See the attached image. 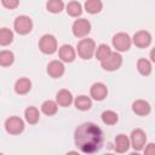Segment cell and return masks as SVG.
<instances>
[{"label":"cell","instance_id":"cell-11","mask_svg":"<svg viewBox=\"0 0 155 155\" xmlns=\"http://www.w3.org/2000/svg\"><path fill=\"white\" fill-rule=\"evenodd\" d=\"M90 94L94 101H103L108 96V87L103 82H94L90 88Z\"/></svg>","mask_w":155,"mask_h":155},{"label":"cell","instance_id":"cell-6","mask_svg":"<svg viewBox=\"0 0 155 155\" xmlns=\"http://www.w3.org/2000/svg\"><path fill=\"white\" fill-rule=\"evenodd\" d=\"M13 28L19 35L29 34L33 29V21L28 16H18L13 22Z\"/></svg>","mask_w":155,"mask_h":155},{"label":"cell","instance_id":"cell-7","mask_svg":"<svg viewBox=\"0 0 155 155\" xmlns=\"http://www.w3.org/2000/svg\"><path fill=\"white\" fill-rule=\"evenodd\" d=\"M147 143V134L143 130L140 128H136L131 132V137H130V144L132 145V148L136 151H140L144 149V145Z\"/></svg>","mask_w":155,"mask_h":155},{"label":"cell","instance_id":"cell-18","mask_svg":"<svg viewBox=\"0 0 155 155\" xmlns=\"http://www.w3.org/2000/svg\"><path fill=\"white\" fill-rule=\"evenodd\" d=\"M74 105L76 107V109L81 110V111H86V110H90L91 107H92V101L90 97L85 96V94H81V96H78L74 101Z\"/></svg>","mask_w":155,"mask_h":155},{"label":"cell","instance_id":"cell-28","mask_svg":"<svg viewBox=\"0 0 155 155\" xmlns=\"http://www.w3.org/2000/svg\"><path fill=\"white\" fill-rule=\"evenodd\" d=\"M110 52H111V48H110L107 44H101V45L94 50V56H96V58L101 62V61H103L104 58H107V57L110 54Z\"/></svg>","mask_w":155,"mask_h":155},{"label":"cell","instance_id":"cell-29","mask_svg":"<svg viewBox=\"0 0 155 155\" xmlns=\"http://www.w3.org/2000/svg\"><path fill=\"white\" fill-rule=\"evenodd\" d=\"M1 4L7 10H15L19 5V0H1Z\"/></svg>","mask_w":155,"mask_h":155},{"label":"cell","instance_id":"cell-23","mask_svg":"<svg viewBox=\"0 0 155 155\" xmlns=\"http://www.w3.org/2000/svg\"><path fill=\"white\" fill-rule=\"evenodd\" d=\"M65 11L70 17H79L82 13V6L79 1H70L68 2Z\"/></svg>","mask_w":155,"mask_h":155},{"label":"cell","instance_id":"cell-24","mask_svg":"<svg viewBox=\"0 0 155 155\" xmlns=\"http://www.w3.org/2000/svg\"><path fill=\"white\" fill-rule=\"evenodd\" d=\"M15 62V54L13 52L8 50L0 51V65L1 67H10Z\"/></svg>","mask_w":155,"mask_h":155},{"label":"cell","instance_id":"cell-3","mask_svg":"<svg viewBox=\"0 0 155 155\" xmlns=\"http://www.w3.org/2000/svg\"><path fill=\"white\" fill-rule=\"evenodd\" d=\"M111 44H113V47L117 52H126V51L130 50V47L132 45V40H131V38L127 33L120 31V33H117L113 36Z\"/></svg>","mask_w":155,"mask_h":155},{"label":"cell","instance_id":"cell-2","mask_svg":"<svg viewBox=\"0 0 155 155\" xmlns=\"http://www.w3.org/2000/svg\"><path fill=\"white\" fill-rule=\"evenodd\" d=\"M78 54L80 56V58L82 59H91L94 54V50H96V42L92 39H81L78 42Z\"/></svg>","mask_w":155,"mask_h":155},{"label":"cell","instance_id":"cell-9","mask_svg":"<svg viewBox=\"0 0 155 155\" xmlns=\"http://www.w3.org/2000/svg\"><path fill=\"white\" fill-rule=\"evenodd\" d=\"M5 130L10 134H19L24 131V121L18 116H10L5 121Z\"/></svg>","mask_w":155,"mask_h":155},{"label":"cell","instance_id":"cell-1","mask_svg":"<svg viewBox=\"0 0 155 155\" xmlns=\"http://www.w3.org/2000/svg\"><path fill=\"white\" fill-rule=\"evenodd\" d=\"M103 132L93 122H84L79 125L74 132V142L76 148L84 154H94L103 147Z\"/></svg>","mask_w":155,"mask_h":155},{"label":"cell","instance_id":"cell-19","mask_svg":"<svg viewBox=\"0 0 155 155\" xmlns=\"http://www.w3.org/2000/svg\"><path fill=\"white\" fill-rule=\"evenodd\" d=\"M24 117H25V121L28 124L35 125L40 120V113H39V110L35 107H28L24 110Z\"/></svg>","mask_w":155,"mask_h":155},{"label":"cell","instance_id":"cell-10","mask_svg":"<svg viewBox=\"0 0 155 155\" xmlns=\"http://www.w3.org/2000/svg\"><path fill=\"white\" fill-rule=\"evenodd\" d=\"M151 39L153 38H151V34L149 31H147V30H138V31L134 33V35H133V38L131 40H132V42L137 47L145 48V47H148L151 44Z\"/></svg>","mask_w":155,"mask_h":155},{"label":"cell","instance_id":"cell-21","mask_svg":"<svg viewBox=\"0 0 155 155\" xmlns=\"http://www.w3.org/2000/svg\"><path fill=\"white\" fill-rule=\"evenodd\" d=\"M137 69L139 71L140 75L143 76H148L151 74V70H153V67H151V63L150 61L145 59V58H139L137 61Z\"/></svg>","mask_w":155,"mask_h":155},{"label":"cell","instance_id":"cell-8","mask_svg":"<svg viewBox=\"0 0 155 155\" xmlns=\"http://www.w3.org/2000/svg\"><path fill=\"white\" fill-rule=\"evenodd\" d=\"M71 31L76 38H86L91 31V23L85 18L76 19L73 23Z\"/></svg>","mask_w":155,"mask_h":155},{"label":"cell","instance_id":"cell-15","mask_svg":"<svg viewBox=\"0 0 155 155\" xmlns=\"http://www.w3.org/2000/svg\"><path fill=\"white\" fill-rule=\"evenodd\" d=\"M58 54H59L61 61L62 62H65V63H71L75 59V57H76L75 50L70 45H63V46H61V48L58 51Z\"/></svg>","mask_w":155,"mask_h":155},{"label":"cell","instance_id":"cell-27","mask_svg":"<svg viewBox=\"0 0 155 155\" xmlns=\"http://www.w3.org/2000/svg\"><path fill=\"white\" fill-rule=\"evenodd\" d=\"M102 117V121L105 124V125H115L117 121H119V116L115 111L113 110H105L102 113L101 115Z\"/></svg>","mask_w":155,"mask_h":155},{"label":"cell","instance_id":"cell-17","mask_svg":"<svg viewBox=\"0 0 155 155\" xmlns=\"http://www.w3.org/2000/svg\"><path fill=\"white\" fill-rule=\"evenodd\" d=\"M31 90V81L28 78H21L15 84V92L17 94H27Z\"/></svg>","mask_w":155,"mask_h":155},{"label":"cell","instance_id":"cell-20","mask_svg":"<svg viewBox=\"0 0 155 155\" xmlns=\"http://www.w3.org/2000/svg\"><path fill=\"white\" fill-rule=\"evenodd\" d=\"M86 12L91 13V15H96L99 13L103 8V2L101 0H86L85 5H84Z\"/></svg>","mask_w":155,"mask_h":155},{"label":"cell","instance_id":"cell-13","mask_svg":"<svg viewBox=\"0 0 155 155\" xmlns=\"http://www.w3.org/2000/svg\"><path fill=\"white\" fill-rule=\"evenodd\" d=\"M74 98H73V94L70 91L65 90V88H62L57 92L56 94V103L59 105V107H69L71 103H73Z\"/></svg>","mask_w":155,"mask_h":155},{"label":"cell","instance_id":"cell-4","mask_svg":"<svg viewBox=\"0 0 155 155\" xmlns=\"http://www.w3.org/2000/svg\"><path fill=\"white\" fill-rule=\"evenodd\" d=\"M122 64V57L119 52H110V54L104 58L103 61H101V65L104 70L107 71H115L117 70Z\"/></svg>","mask_w":155,"mask_h":155},{"label":"cell","instance_id":"cell-26","mask_svg":"<svg viewBox=\"0 0 155 155\" xmlns=\"http://www.w3.org/2000/svg\"><path fill=\"white\" fill-rule=\"evenodd\" d=\"M46 8L51 13H61L64 8V2L62 0H48L46 2Z\"/></svg>","mask_w":155,"mask_h":155},{"label":"cell","instance_id":"cell-12","mask_svg":"<svg viewBox=\"0 0 155 155\" xmlns=\"http://www.w3.org/2000/svg\"><path fill=\"white\" fill-rule=\"evenodd\" d=\"M47 74L53 79H59L64 74V64L61 61H51L47 65Z\"/></svg>","mask_w":155,"mask_h":155},{"label":"cell","instance_id":"cell-25","mask_svg":"<svg viewBox=\"0 0 155 155\" xmlns=\"http://www.w3.org/2000/svg\"><path fill=\"white\" fill-rule=\"evenodd\" d=\"M13 41V33L8 28L0 29V46H8Z\"/></svg>","mask_w":155,"mask_h":155},{"label":"cell","instance_id":"cell-22","mask_svg":"<svg viewBox=\"0 0 155 155\" xmlns=\"http://www.w3.org/2000/svg\"><path fill=\"white\" fill-rule=\"evenodd\" d=\"M58 110V104L54 102V101H51V99H47L42 104H41V111L47 115V116H52L57 113Z\"/></svg>","mask_w":155,"mask_h":155},{"label":"cell","instance_id":"cell-5","mask_svg":"<svg viewBox=\"0 0 155 155\" xmlns=\"http://www.w3.org/2000/svg\"><path fill=\"white\" fill-rule=\"evenodd\" d=\"M39 48L45 54H53L57 51V39L51 34H45L39 40Z\"/></svg>","mask_w":155,"mask_h":155},{"label":"cell","instance_id":"cell-16","mask_svg":"<svg viewBox=\"0 0 155 155\" xmlns=\"http://www.w3.org/2000/svg\"><path fill=\"white\" fill-rule=\"evenodd\" d=\"M130 138L124 134V133H120L115 137V151L119 153V154H122V153H126L130 148Z\"/></svg>","mask_w":155,"mask_h":155},{"label":"cell","instance_id":"cell-14","mask_svg":"<svg viewBox=\"0 0 155 155\" xmlns=\"http://www.w3.org/2000/svg\"><path fill=\"white\" fill-rule=\"evenodd\" d=\"M132 110H133L134 114H137L139 116H145V115H148L150 113L151 107H150V104L147 101L137 99V101H134L132 103Z\"/></svg>","mask_w":155,"mask_h":155},{"label":"cell","instance_id":"cell-30","mask_svg":"<svg viewBox=\"0 0 155 155\" xmlns=\"http://www.w3.org/2000/svg\"><path fill=\"white\" fill-rule=\"evenodd\" d=\"M144 154H147V155H154L155 154V144L154 143H149L148 147L144 149Z\"/></svg>","mask_w":155,"mask_h":155}]
</instances>
